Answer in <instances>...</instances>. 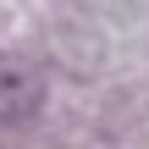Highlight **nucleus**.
Instances as JSON below:
<instances>
[{"label":"nucleus","mask_w":149,"mask_h":149,"mask_svg":"<svg viewBox=\"0 0 149 149\" xmlns=\"http://www.w3.org/2000/svg\"><path fill=\"white\" fill-rule=\"evenodd\" d=\"M39 77L28 66H0V122H28L39 111Z\"/></svg>","instance_id":"f257e3e1"}]
</instances>
